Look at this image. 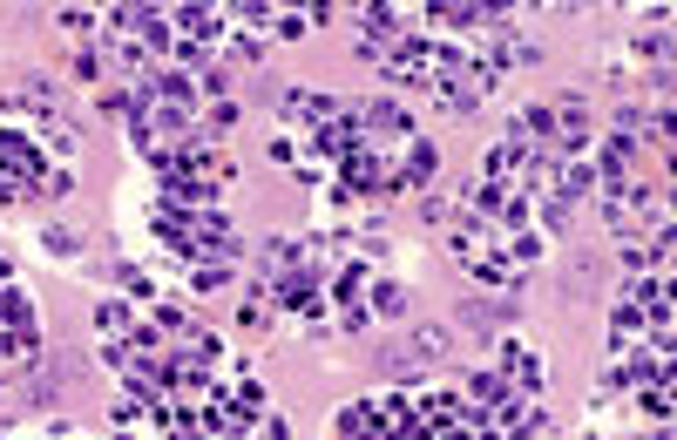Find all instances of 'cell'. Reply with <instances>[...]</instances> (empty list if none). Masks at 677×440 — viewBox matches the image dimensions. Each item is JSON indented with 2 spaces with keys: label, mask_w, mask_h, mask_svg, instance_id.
Instances as JSON below:
<instances>
[{
  "label": "cell",
  "mask_w": 677,
  "mask_h": 440,
  "mask_svg": "<svg viewBox=\"0 0 677 440\" xmlns=\"http://www.w3.org/2000/svg\"><path fill=\"white\" fill-rule=\"evenodd\" d=\"M441 183V143H433L427 129L400 149V170H393V190H433Z\"/></svg>",
  "instance_id": "6da1fadb"
},
{
  "label": "cell",
  "mask_w": 677,
  "mask_h": 440,
  "mask_svg": "<svg viewBox=\"0 0 677 440\" xmlns=\"http://www.w3.org/2000/svg\"><path fill=\"white\" fill-rule=\"evenodd\" d=\"M467 278H474V292H495V298H515V292H522V271H508L501 251L467 258Z\"/></svg>",
  "instance_id": "7a4b0ae2"
},
{
  "label": "cell",
  "mask_w": 677,
  "mask_h": 440,
  "mask_svg": "<svg viewBox=\"0 0 677 440\" xmlns=\"http://www.w3.org/2000/svg\"><path fill=\"white\" fill-rule=\"evenodd\" d=\"M366 312H373V326H380V318H400L414 298H407V285H400V278H386V271H373L366 278V298H360Z\"/></svg>",
  "instance_id": "3957f363"
},
{
  "label": "cell",
  "mask_w": 677,
  "mask_h": 440,
  "mask_svg": "<svg viewBox=\"0 0 677 440\" xmlns=\"http://www.w3.org/2000/svg\"><path fill=\"white\" fill-rule=\"evenodd\" d=\"M183 278H190L196 298H211V292H230V285H237V264H224V258H190Z\"/></svg>",
  "instance_id": "277c9868"
},
{
  "label": "cell",
  "mask_w": 677,
  "mask_h": 440,
  "mask_svg": "<svg viewBox=\"0 0 677 440\" xmlns=\"http://www.w3.org/2000/svg\"><path fill=\"white\" fill-rule=\"evenodd\" d=\"M55 27L68 34L75 48H95V42H102V8H61V14H55Z\"/></svg>",
  "instance_id": "5b68a950"
},
{
  "label": "cell",
  "mask_w": 677,
  "mask_h": 440,
  "mask_svg": "<svg viewBox=\"0 0 677 440\" xmlns=\"http://www.w3.org/2000/svg\"><path fill=\"white\" fill-rule=\"evenodd\" d=\"M136 318H143V312H136L129 298H102V305H95V339H129Z\"/></svg>",
  "instance_id": "8992f818"
},
{
  "label": "cell",
  "mask_w": 677,
  "mask_h": 440,
  "mask_svg": "<svg viewBox=\"0 0 677 440\" xmlns=\"http://www.w3.org/2000/svg\"><path fill=\"white\" fill-rule=\"evenodd\" d=\"M454 217H461V196H454V190H441V183L420 190V224H427V230H448Z\"/></svg>",
  "instance_id": "52a82bcc"
},
{
  "label": "cell",
  "mask_w": 677,
  "mask_h": 440,
  "mask_svg": "<svg viewBox=\"0 0 677 440\" xmlns=\"http://www.w3.org/2000/svg\"><path fill=\"white\" fill-rule=\"evenodd\" d=\"M115 285H123V298H129V305H156V278H149L136 258L115 264Z\"/></svg>",
  "instance_id": "ba28073f"
},
{
  "label": "cell",
  "mask_w": 677,
  "mask_h": 440,
  "mask_svg": "<svg viewBox=\"0 0 677 440\" xmlns=\"http://www.w3.org/2000/svg\"><path fill=\"white\" fill-rule=\"evenodd\" d=\"M42 251L48 258H82V237H75L68 224H42Z\"/></svg>",
  "instance_id": "9c48e42d"
},
{
  "label": "cell",
  "mask_w": 677,
  "mask_h": 440,
  "mask_svg": "<svg viewBox=\"0 0 677 440\" xmlns=\"http://www.w3.org/2000/svg\"><path fill=\"white\" fill-rule=\"evenodd\" d=\"M75 75H82L89 89H102V82H109V61H102V48H75Z\"/></svg>",
  "instance_id": "30bf717a"
},
{
  "label": "cell",
  "mask_w": 677,
  "mask_h": 440,
  "mask_svg": "<svg viewBox=\"0 0 677 440\" xmlns=\"http://www.w3.org/2000/svg\"><path fill=\"white\" fill-rule=\"evenodd\" d=\"M0 204H34V190H27L21 177H8V170H0Z\"/></svg>",
  "instance_id": "8fae6325"
},
{
  "label": "cell",
  "mask_w": 677,
  "mask_h": 440,
  "mask_svg": "<svg viewBox=\"0 0 677 440\" xmlns=\"http://www.w3.org/2000/svg\"><path fill=\"white\" fill-rule=\"evenodd\" d=\"M258 433H264V440H292V427H285V414H264V420H258Z\"/></svg>",
  "instance_id": "7c38bea8"
}]
</instances>
